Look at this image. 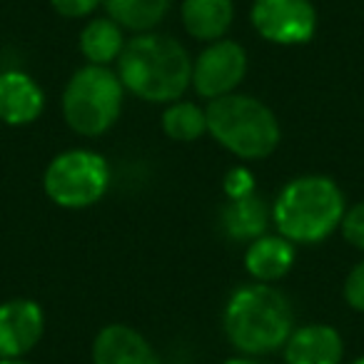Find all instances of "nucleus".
<instances>
[{
	"mask_svg": "<svg viewBox=\"0 0 364 364\" xmlns=\"http://www.w3.org/2000/svg\"><path fill=\"white\" fill-rule=\"evenodd\" d=\"M122 87L145 102H175L193 82V58L165 33H137L117 58Z\"/></svg>",
	"mask_w": 364,
	"mask_h": 364,
	"instance_id": "nucleus-1",
	"label": "nucleus"
},
{
	"mask_svg": "<svg viewBox=\"0 0 364 364\" xmlns=\"http://www.w3.org/2000/svg\"><path fill=\"white\" fill-rule=\"evenodd\" d=\"M228 342L245 357L277 352L294 329V314L277 287L252 282L237 287L223 309Z\"/></svg>",
	"mask_w": 364,
	"mask_h": 364,
	"instance_id": "nucleus-2",
	"label": "nucleus"
},
{
	"mask_svg": "<svg viewBox=\"0 0 364 364\" xmlns=\"http://www.w3.org/2000/svg\"><path fill=\"white\" fill-rule=\"evenodd\" d=\"M344 213V193L332 177L299 175L274 200L272 223L292 245H317L342 225Z\"/></svg>",
	"mask_w": 364,
	"mask_h": 364,
	"instance_id": "nucleus-3",
	"label": "nucleus"
},
{
	"mask_svg": "<svg viewBox=\"0 0 364 364\" xmlns=\"http://www.w3.org/2000/svg\"><path fill=\"white\" fill-rule=\"evenodd\" d=\"M208 132L220 147L240 160H262L277 150L282 140L279 120L262 100L245 92L208 100Z\"/></svg>",
	"mask_w": 364,
	"mask_h": 364,
	"instance_id": "nucleus-4",
	"label": "nucleus"
},
{
	"mask_svg": "<svg viewBox=\"0 0 364 364\" xmlns=\"http://www.w3.org/2000/svg\"><path fill=\"white\" fill-rule=\"evenodd\" d=\"M125 87L107 65H82L70 75L63 90V120L80 137H100L117 122Z\"/></svg>",
	"mask_w": 364,
	"mask_h": 364,
	"instance_id": "nucleus-5",
	"label": "nucleus"
},
{
	"mask_svg": "<svg viewBox=\"0 0 364 364\" xmlns=\"http://www.w3.org/2000/svg\"><path fill=\"white\" fill-rule=\"evenodd\" d=\"M110 188V165L95 150L73 147L48 162L43 190L63 210H85L97 205Z\"/></svg>",
	"mask_w": 364,
	"mask_h": 364,
	"instance_id": "nucleus-6",
	"label": "nucleus"
},
{
	"mask_svg": "<svg viewBox=\"0 0 364 364\" xmlns=\"http://www.w3.org/2000/svg\"><path fill=\"white\" fill-rule=\"evenodd\" d=\"M250 21L272 46H304L317 33V8L312 0H255Z\"/></svg>",
	"mask_w": 364,
	"mask_h": 364,
	"instance_id": "nucleus-7",
	"label": "nucleus"
},
{
	"mask_svg": "<svg viewBox=\"0 0 364 364\" xmlns=\"http://www.w3.org/2000/svg\"><path fill=\"white\" fill-rule=\"evenodd\" d=\"M247 75V50L237 41L220 38L200 50L193 60V82L200 97L215 100V97L230 95Z\"/></svg>",
	"mask_w": 364,
	"mask_h": 364,
	"instance_id": "nucleus-8",
	"label": "nucleus"
},
{
	"mask_svg": "<svg viewBox=\"0 0 364 364\" xmlns=\"http://www.w3.org/2000/svg\"><path fill=\"white\" fill-rule=\"evenodd\" d=\"M46 332V312L31 297L0 302V359L26 357Z\"/></svg>",
	"mask_w": 364,
	"mask_h": 364,
	"instance_id": "nucleus-9",
	"label": "nucleus"
},
{
	"mask_svg": "<svg viewBox=\"0 0 364 364\" xmlns=\"http://www.w3.org/2000/svg\"><path fill=\"white\" fill-rule=\"evenodd\" d=\"M46 110V92L23 70L0 73V122L11 127L33 125Z\"/></svg>",
	"mask_w": 364,
	"mask_h": 364,
	"instance_id": "nucleus-10",
	"label": "nucleus"
},
{
	"mask_svg": "<svg viewBox=\"0 0 364 364\" xmlns=\"http://www.w3.org/2000/svg\"><path fill=\"white\" fill-rule=\"evenodd\" d=\"M92 364H162V359L137 329L112 322L92 339Z\"/></svg>",
	"mask_w": 364,
	"mask_h": 364,
	"instance_id": "nucleus-11",
	"label": "nucleus"
},
{
	"mask_svg": "<svg viewBox=\"0 0 364 364\" xmlns=\"http://www.w3.org/2000/svg\"><path fill=\"white\" fill-rule=\"evenodd\" d=\"M344 339L332 324H304L292 329L284 342V362L287 364H342Z\"/></svg>",
	"mask_w": 364,
	"mask_h": 364,
	"instance_id": "nucleus-12",
	"label": "nucleus"
},
{
	"mask_svg": "<svg viewBox=\"0 0 364 364\" xmlns=\"http://www.w3.org/2000/svg\"><path fill=\"white\" fill-rule=\"evenodd\" d=\"M297 250L282 235H259L257 240L247 242L245 250V269L255 282L272 284L277 279L287 277L294 267Z\"/></svg>",
	"mask_w": 364,
	"mask_h": 364,
	"instance_id": "nucleus-13",
	"label": "nucleus"
},
{
	"mask_svg": "<svg viewBox=\"0 0 364 364\" xmlns=\"http://www.w3.org/2000/svg\"><path fill=\"white\" fill-rule=\"evenodd\" d=\"M232 21L235 0H182V26L195 41H220Z\"/></svg>",
	"mask_w": 364,
	"mask_h": 364,
	"instance_id": "nucleus-14",
	"label": "nucleus"
},
{
	"mask_svg": "<svg viewBox=\"0 0 364 364\" xmlns=\"http://www.w3.org/2000/svg\"><path fill=\"white\" fill-rule=\"evenodd\" d=\"M272 218V210H267L264 200L257 193L247 198L228 200L223 205V230L235 242H252L267 230V220Z\"/></svg>",
	"mask_w": 364,
	"mask_h": 364,
	"instance_id": "nucleus-15",
	"label": "nucleus"
},
{
	"mask_svg": "<svg viewBox=\"0 0 364 364\" xmlns=\"http://www.w3.org/2000/svg\"><path fill=\"white\" fill-rule=\"evenodd\" d=\"M125 43V31L112 18H92L80 31L77 48L90 65H110L117 63Z\"/></svg>",
	"mask_w": 364,
	"mask_h": 364,
	"instance_id": "nucleus-16",
	"label": "nucleus"
},
{
	"mask_svg": "<svg viewBox=\"0 0 364 364\" xmlns=\"http://www.w3.org/2000/svg\"><path fill=\"white\" fill-rule=\"evenodd\" d=\"M102 6L122 31L150 33L167 16L172 0H102Z\"/></svg>",
	"mask_w": 364,
	"mask_h": 364,
	"instance_id": "nucleus-17",
	"label": "nucleus"
},
{
	"mask_svg": "<svg viewBox=\"0 0 364 364\" xmlns=\"http://www.w3.org/2000/svg\"><path fill=\"white\" fill-rule=\"evenodd\" d=\"M160 125L172 142H195L208 132V115L198 102L175 100L162 110Z\"/></svg>",
	"mask_w": 364,
	"mask_h": 364,
	"instance_id": "nucleus-18",
	"label": "nucleus"
},
{
	"mask_svg": "<svg viewBox=\"0 0 364 364\" xmlns=\"http://www.w3.org/2000/svg\"><path fill=\"white\" fill-rule=\"evenodd\" d=\"M223 190H225V198L228 200L247 198V195L255 193V175L242 165L232 167V170H228V175H225Z\"/></svg>",
	"mask_w": 364,
	"mask_h": 364,
	"instance_id": "nucleus-19",
	"label": "nucleus"
},
{
	"mask_svg": "<svg viewBox=\"0 0 364 364\" xmlns=\"http://www.w3.org/2000/svg\"><path fill=\"white\" fill-rule=\"evenodd\" d=\"M342 237L352 245L354 250L364 252V203H357L354 208H349L342 218Z\"/></svg>",
	"mask_w": 364,
	"mask_h": 364,
	"instance_id": "nucleus-20",
	"label": "nucleus"
},
{
	"mask_svg": "<svg viewBox=\"0 0 364 364\" xmlns=\"http://www.w3.org/2000/svg\"><path fill=\"white\" fill-rule=\"evenodd\" d=\"M342 292H344V302L349 307L357 309V312H364V259L349 269Z\"/></svg>",
	"mask_w": 364,
	"mask_h": 364,
	"instance_id": "nucleus-21",
	"label": "nucleus"
},
{
	"mask_svg": "<svg viewBox=\"0 0 364 364\" xmlns=\"http://www.w3.org/2000/svg\"><path fill=\"white\" fill-rule=\"evenodd\" d=\"M102 0H50L53 11L63 18H85L100 8Z\"/></svg>",
	"mask_w": 364,
	"mask_h": 364,
	"instance_id": "nucleus-22",
	"label": "nucleus"
},
{
	"mask_svg": "<svg viewBox=\"0 0 364 364\" xmlns=\"http://www.w3.org/2000/svg\"><path fill=\"white\" fill-rule=\"evenodd\" d=\"M223 364H262V362H257V359H255V357H245V354H242V357H232V359H225Z\"/></svg>",
	"mask_w": 364,
	"mask_h": 364,
	"instance_id": "nucleus-23",
	"label": "nucleus"
},
{
	"mask_svg": "<svg viewBox=\"0 0 364 364\" xmlns=\"http://www.w3.org/2000/svg\"><path fill=\"white\" fill-rule=\"evenodd\" d=\"M0 364H33V362H28L23 357H11V359H0Z\"/></svg>",
	"mask_w": 364,
	"mask_h": 364,
	"instance_id": "nucleus-24",
	"label": "nucleus"
},
{
	"mask_svg": "<svg viewBox=\"0 0 364 364\" xmlns=\"http://www.w3.org/2000/svg\"><path fill=\"white\" fill-rule=\"evenodd\" d=\"M349 364H364V357H357L354 362H349Z\"/></svg>",
	"mask_w": 364,
	"mask_h": 364,
	"instance_id": "nucleus-25",
	"label": "nucleus"
}]
</instances>
